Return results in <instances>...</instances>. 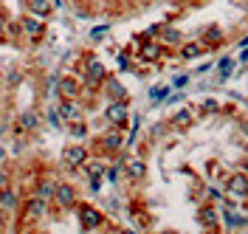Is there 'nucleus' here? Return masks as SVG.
Listing matches in <instances>:
<instances>
[{
  "label": "nucleus",
  "instance_id": "f257e3e1",
  "mask_svg": "<svg viewBox=\"0 0 248 234\" xmlns=\"http://www.w3.org/2000/svg\"><path fill=\"white\" fill-rule=\"evenodd\" d=\"M124 130H119V127H105V133L99 136V139H93L91 144V150H93V156H102V158H116L122 150H127L124 147Z\"/></svg>",
  "mask_w": 248,
  "mask_h": 234
},
{
  "label": "nucleus",
  "instance_id": "f03ea898",
  "mask_svg": "<svg viewBox=\"0 0 248 234\" xmlns=\"http://www.w3.org/2000/svg\"><path fill=\"white\" fill-rule=\"evenodd\" d=\"M91 156H93V150L88 147V141H71L68 147H62L60 164L68 172H79L82 170V164H85Z\"/></svg>",
  "mask_w": 248,
  "mask_h": 234
},
{
  "label": "nucleus",
  "instance_id": "7ed1b4c3",
  "mask_svg": "<svg viewBox=\"0 0 248 234\" xmlns=\"http://www.w3.org/2000/svg\"><path fill=\"white\" fill-rule=\"evenodd\" d=\"M77 218H79V229L82 232H99V229H105L108 226V215L99 209V206H93V203H77Z\"/></svg>",
  "mask_w": 248,
  "mask_h": 234
},
{
  "label": "nucleus",
  "instance_id": "20e7f679",
  "mask_svg": "<svg viewBox=\"0 0 248 234\" xmlns=\"http://www.w3.org/2000/svg\"><path fill=\"white\" fill-rule=\"evenodd\" d=\"M102 116H105V125L108 127H119V130H127L130 125V99H113L105 105L102 110Z\"/></svg>",
  "mask_w": 248,
  "mask_h": 234
},
{
  "label": "nucleus",
  "instance_id": "39448f33",
  "mask_svg": "<svg viewBox=\"0 0 248 234\" xmlns=\"http://www.w3.org/2000/svg\"><path fill=\"white\" fill-rule=\"evenodd\" d=\"M54 206L60 212H74L79 203V189L71 184V181H57V189H54Z\"/></svg>",
  "mask_w": 248,
  "mask_h": 234
},
{
  "label": "nucleus",
  "instance_id": "423d86ee",
  "mask_svg": "<svg viewBox=\"0 0 248 234\" xmlns=\"http://www.w3.org/2000/svg\"><path fill=\"white\" fill-rule=\"evenodd\" d=\"M48 206H51L48 201L29 195V198H26V203H23V215H20V223H23V226H37L40 220H46Z\"/></svg>",
  "mask_w": 248,
  "mask_h": 234
},
{
  "label": "nucleus",
  "instance_id": "0eeeda50",
  "mask_svg": "<svg viewBox=\"0 0 248 234\" xmlns=\"http://www.w3.org/2000/svg\"><path fill=\"white\" fill-rule=\"evenodd\" d=\"M170 54V48L161 46V40H144L139 48V54H136V62L141 65H155V68H161V60Z\"/></svg>",
  "mask_w": 248,
  "mask_h": 234
},
{
  "label": "nucleus",
  "instance_id": "6e6552de",
  "mask_svg": "<svg viewBox=\"0 0 248 234\" xmlns=\"http://www.w3.org/2000/svg\"><path fill=\"white\" fill-rule=\"evenodd\" d=\"M223 192L234 198V201H246L248 198V172L243 170H234L223 178Z\"/></svg>",
  "mask_w": 248,
  "mask_h": 234
},
{
  "label": "nucleus",
  "instance_id": "1a4fd4ad",
  "mask_svg": "<svg viewBox=\"0 0 248 234\" xmlns=\"http://www.w3.org/2000/svg\"><path fill=\"white\" fill-rule=\"evenodd\" d=\"M57 99H82V77L79 74H62L57 79Z\"/></svg>",
  "mask_w": 248,
  "mask_h": 234
},
{
  "label": "nucleus",
  "instance_id": "9d476101",
  "mask_svg": "<svg viewBox=\"0 0 248 234\" xmlns=\"http://www.w3.org/2000/svg\"><path fill=\"white\" fill-rule=\"evenodd\" d=\"M20 29H23V37L31 40V46H40V43H43V37H46V20L31 17V15H23V17H20Z\"/></svg>",
  "mask_w": 248,
  "mask_h": 234
},
{
  "label": "nucleus",
  "instance_id": "9b49d317",
  "mask_svg": "<svg viewBox=\"0 0 248 234\" xmlns=\"http://www.w3.org/2000/svg\"><path fill=\"white\" fill-rule=\"evenodd\" d=\"M147 175H150V167H147L144 158L141 156H127V161H124V178H127L130 184H144Z\"/></svg>",
  "mask_w": 248,
  "mask_h": 234
},
{
  "label": "nucleus",
  "instance_id": "f8f14e48",
  "mask_svg": "<svg viewBox=\"0 0 248 234\" xmlns=\"http://www.w3.org/2000/svg\"><path fill=\"white\" fill-rule=\"evenodd\" d=\"M195 122H198V113H195V108H192V105L178 108L170 116V127L175 130V133H186V130H192V127H195Z\"/></svg>",
  "mask_w": 248,
  "mask_h": 234
},
{
  "label": "nucleus",
  "instance_id": "ddd939ff",
  "mask_svg": "<svg viewBox=\"0 0 248 234\" xmlns=\"http://www.w3.org/2000/svg\"><path fill=\"white\" fill-rule=\"evenodd\" d=\"M178 51V60L181 62H198L201 57H206L209 51H206V46L201 43V37H195V40H184L181 46L175 48Z\"/></svg>",
  "mask_w": 248,
  "mask_h": 234
},
{
  "label": "nucleus",
  "instance_id": "4468645a",
  "mask_svg": "<svg viewBox=\"0 0 248 234\" xmlns=\"http://www.w3.org/2000/svg\"><path fill=\"white\" fill-rule=\"evenodd\" d=\"M195 220H198L201 229H217L220 226V209H217V203L203 201L198 206V212H195Z\"/></svg>",
  "mask_w": 248,
  "mask_h": 234
},
{
  "label": "nucleus",
  "instance_id": "2eb2a0df",
  "mask_svg": "<svg viewBox=\"0 0 248 234\" xmlns=\"http://www.w3.org/2000/svg\"><path fill=\"white\" fill-rule=\"evenodd\" d=\"M220 226L229 229V232H240V229L248 226V215L237 212V209L232 206V201H229L226 206H223V212H220Z\"/></svg>",
  "mask_w": 248,
  "mask_h": 234
},
{
  "label": "nucleus",
  "instance_id": "dca6fc26",
  "mask_svg": "<svg viewBox=\"0 0 248 234\" xmlns=\"http://www.w3.org/2000/svg\"><path fill=\"white\" fill-rule=\"evenodd\" d=\"M57 113H60V119L65 125H71L77 119H85V108H82L79 99H57Z\"/></svg>",
  "mask_w": 248,
  "mask_h": 234
},
{
  "label": "nucleus",
  "instance_id": "f3484780",
  "mask_svg": "<svg viewBox=\"0 0 248 234\" xmlns=\"http://www.w3.org/2000/svg\"><path fill=\"white\" fill-rule=\"evenodd\" d=\"M23 12L31 17H40V20H51L54 17V0H23Z\"/></svg>",
  "mask_w": 248,
  "mask_h": 234
},
{
  "label": "nucleus",
  "instance_id": "a211bd4d",
  "mask_svg": "<svg viewBox=\"0 0 248 234\" xmlns=\"http://www.w3.org/2000/svg\"><path fill=\"white\" fill-rule=\"evenodd\" d=\"M201 43L206 46V51H217V48L226 46V31H223L217 23H209L201 31Z\"/></svg>",
  "mask_w": 248,
  "mask_h": 234
},
{
  "label": "nucleus",
  "instance_id": "6ab92c4d",
  "mask_svg": "<svg viewBox=\"0 0 248 234\" xmlns=\"http://www.w3.org/2000/svg\"><path fill=\"white\" fill-rule=\"evenodd\" d=\"M105 170H108V158L102 156H91L85 164H82V175H85V181H96V178H102L105 181Z\"/></svg>",
  "mask_w": 248,
  "mask_h": 234
},
{
  "label": "nucleus",
  "instance_id": "aec40b11",
  "mask_svg": "<svg viewBox=\"0 0 248 234\" xmlns=\"http://www.w3.org/2000/svg\"><path fill=\"white\" fill-rule=\"evenodd\" d=\"M158 40H161V46L175 51V48L184 43V31L178 29V26H172V23H161V34H158Z\"/></svg>",
  "mask_w": 248,
  "mask_h": 234
},
{
  "label": "nucleus",
  "instance_id": "412c9836",
  "mask_svg": "<svg viewBox=\"0 0 248 234\" xmlns=\"http://www.w3.org/2000/svg\"><path fill=\"white\" fill-rule=\"evenodd\" d=\"M20 206H23V198H20V192H17L15 187H6L3 192H0V212H3L6 218L15 215Z\"/></svg>",
  "mask_w": 248,
  "mask_h": 234
},
{
  "label": "nucleus",
  "instance_id": "4be33fe9",
  "mask_svg": "<svg viewBox=\"0 0 248 234\" xmlns=\"http://www.w3.org/2000/svg\"><path fill=\"white\" fill-rule=\"evenodd\" d=\"M102 91H105V96H108V102H113V99H130V91L124 88V82L119 77H113V74H108Z\"/></svg>",
  "mask_w": 248,
  "mask_h": 234
},
{
  "label": "nucleus",
  "instance_id": "5701e85b",
  "mask_svg": "<svg viewBox=\"0 0 248 234\" xmlns=\"http://www.w3.org/2000/svg\"><path fill=\"white\" fill-rule=\"evenodd\" d=\"M54 189H57V181H54V178H48V175H43V178H37V181L31 184V195L51 203V201H54Z\"/></svg>",
  "mask_w": 248,
  "mask_h": 234
},
{
  "label": "nucleus",
  "instance_id": "b1692460",
  "mask_svg": "<svg viewBox=\"0 0 248 234\" xmlns=\"http://www.w3.org/2000/svg\"><path fill=\"white\" fill-rule=\"evenodd\" d=\"M17 122L26 127V133L31 136V133H37L40 125H43V113H40L37 108H26V110H20V113H17Z\"/></svg>",
  "mask_w": 248,
  "mask_h": 234
},
{
  "label": "nucleus",
  "instance_id": "393cba45",
  "mask_svg": "<svg viewBox=\"0 0 248 234\" xmlns=\"http://www.w3.org/2000/svg\"><path fill=\"white\" fill-rule=\"evenodd\" d=\"M192 108L198 113V119H209V116H220V113H223V102L215 99V96H206V99H201V102L192 105Z\"/></svg>",
  "mask_w": 248,
  "mask_h": 234
},
{
  "label": "nucleus",
  "instance_id": "a878e982",
  "mask_svg": "<svg viewBox=\"0 0 248 234\" xmlns=\"http://www.w3.org/2000/svg\"><path fill=\"white\" fill-rule=\"evenodd\" d=\"M217 85H223V82H229V79L234 77V71H237V57H220L217 60Z\"/></svg>",
  "mask_w": 248,
  "mask_h": 234
},
{
  "label": "nucleus",
  "instance_id": "bb28decb",
  "mask_svg": "<svg viewBox=\"0 0 248 234\" xmlns=\"http://www.w3.org/2000/svg\"><path fill=\"white\" fill-rule=\"evenodd\" d=\"M65 130H68L71 141H88V139H91V127H88V122H85V119H77V122L65 125Z\"/></svg>",
  "mask_w": 248,
  "mask_h": 234
},
{
  "label": "nucleus",
  "instance_id": "cd10ccee",
  "mask_svg": "<svg viewBox=\"0 0 248 234\" xmlns=\"http://www.w3.org/2000/svg\"><path fill=\"white\" fill-rule=\"evenodd\" d=\"M170 94H172V85H153V88H150V105H153V108L164 105V102L170 99Z\"/></svg>",
  "mask_w": 248,
  "mask_h": 234
},
{
  "label": "nucleus",
  "instance_id": "c85d7f7f",
  "mask_svg": "<svg viewBox=\"0 0 248 234\" xmlns=\"http://www.w3.org/2000/svg\"><path fill=\"white\" fill-rule=\"evenodd\" d=\"M0 82H3V88H6V91H17V88L23 85V71H20V68H12V71L0 79Z\"/></svg>",
  "mask_w": 248,
  "mask_h": 234
},
{
  "label": "nucleus",
  "instance_id": "c756f323",
  "mask_svg": "<svg viewBox=\"0 0 248 234\" xmlns=\"http://www.w3.org/2000/svg\"><path fill=\"white\" fill-rule=\"evenodd\" d=\"M110 34V23H99V26H93L91 31H88V40H91L93 46H99V43H105Z\"/></svg>",
  "mask_w": 248,
  "mask_h": 234
},
{
  "label": "nucleus",
  "instance_id": "7c9ffc66",
  "mask_svg": "<svg viewBox=\"0 0 248 234\" xmlns=\"http://www.w3.org/2000/svg\"><path fill=\"white\" fill-rule=\"evenodd\" d=\"M206 201L217 203V206H226V203L232 201V198H229L226 192H220V189H217V187H209V189H206Z\"/></svg>",
  "mask_w": 248,
  "mask_h": 234
},
{
  "label": "nucleus",
  "instance_id": "2f4dec72",
  "mask_svg": "<svg viewBox=\"0 0 248 234\" xmlns=\"http://www.w3.org/2000/svg\"><path fill=\"white\" fill-rule=\"evenodd\" d=\"M46 122L54 127V130H62V127H65V122H62L60 113H57V105H48L46 108Z\"/></svg>",
  "mask_w": 248,
  "mask_h": 234
},
{
  "label": "nucleus",
  "instance_id": "473e14b6",
  "mask_svg": "<svg viewBox=\"0 0 248 234\" xmlns=\"http://www.w3.org/2000/svg\"><path fill=\"white\" fill-rule=\"evenodd\" d=\"M23 37V29H20V20H9V26H6V40L9 43H15Z\"/></svg>",
  "mask_w": 248,
  "mask_h": 234
},
{
  "label": "nucleus",
  "instance_id": "72a5a7b5",
  "mask_svg": "<svg viewBox=\"0 0 248 234\" xmlns=\"http://www.w3.org/2000/svg\"><path fill=\"white\" fill-rule=\"evenodd\" d=\"M189 82H192V74H175L172 77V91H186L189 88Z\"/></svg>",
  "mask_w": 248,
  "mask_h": 234
},
{
  "label": "nucleus",
  "instance_id": "f704fd0d",
  "mask_svg": "<svg viewBox=\"0 0 248 234\" xmlns=\"http://www.w3.org/2000/svg\"><path fill=\"white\" fill-rule=\"evenodd\" d=\"M12 181H15L12 167H9V164H0V192H3L6 187H12Z\"/></svg>",
  "mask_w": 248,
  "mask_h": 234
},
{
  "label": "nucleus",
  "instance_id": "c9c22d12",
  "mask_svg": "<svg viewBox=\"0 0 248 234\" xmlns=\"http://www.w3.org/2000/svg\"><path fill=\"white\" fill-rule=\"evenodd\" d=\"M9 20H12V17L0 9V43H6V26H9Z\"/></svg>",
  "mask_w": 248,
  "mask_h": 234
},
{
  "label": "nucleus",
  "instance_id": "e433bc0d",
  "mask_svg": "<svg viewBox=\"0 0 248 234\" xmlns=\"http://www.w3.org/2000/svg\"><path fill=\"white\" fill-rule=\"evenodd\" d=\"M237 65H248V46L240 48V54H237Z\"/></svg>",
  "mask_w": 248,
  "mask_h": 234
},
{
  "label": "nucleus",
  "instance_id": "4c0bfd02",
  "mask_svg": "<svg viewBox=\"0 0 248 234\" xmlns=\"http://www.w3.org/2000/svg\"><path fill=\"white\" fill-rule=\"evenodd\" d=\"M212 68H215V62H201L198 68H195V74H209Z\"/></svg>",
  "mask_w": 248,
  "mask_h": 234
},
{
  "label": "nucleus",
  "instance_id": "58836bf2",
  "mask_svg": "<svg viewBox=\"0 0 248 234\" xmlns=\"http://www.w3.org/2000/svg\"><path fill=\"white\" fill-rule=\"evenodd\" d=\"M88 189H91V192H99V189H102V178H96V181H88Z\"/></svg>",
  "mask_w": 248,
  "mask_h": 234
},
{
  "label": "nucleus",
  "instance_id": "ea45409f",
  "mask_svg": "<svg viewBox=\"0 0 248 234\" xmlns=\"http://www.w3.org/2000/svg\"><path fill=\"white\" fill-rule=\"evenodd\" d=\"M220 229H223V226H217V229H203V234H220Z\"/></svg>",
  "mask_w": 248,
  "mask_h": 234
},
{
  "label": "nucleus",
  "instance_id": "a19ab883",
  "mask_svg": "<svg viewBox=\"0 0 248 234\" xmlns=\"http://www.w3.org/2000/svg\"><path fill=\"white\" fill-rule=\"evenodd\" d=\"M240 170H243V172H248V156L243 158V161H240Z\"/></svg>",
  "mask_w": 248,
  "mask_h": 234
},
{
  "label": "nucleus",
  "instance_id": "79ce46f5",
  "mask_svg": "<svg viewBox=\"0 0 248 234\" xmlns=\"http://www.w3.org/2000/svg\"><path fill=\"white\" fill-rule=\"evenodd\" d=\"M6 158H9V156H6V150L0 147V164H6Z\"/></svg>",
  "mask_w": 248,
  "mask_h": 234
},
{
  "label": "nucleus",
  "instance_id": "37998d69",
  "mask_svg": "<svg viewBox=\"0 0 248 234\" xmlns=\"http://www.w3.org/2000/svg\"><path fill=\"white\" fill-rule=\"evenodd\" d=\"M248 46V37H243V40H240V48H246Z\"/></svg>",
  "mask_w": 248,
  "mask_h": 234
},
{
  "label": "nucleus",
  "instance_id": "c03bdc74",
  "mask_svg": "<svg viewBox=\"0 0 248 234\" xmlns=\"http://www.w3.org/2000/svg\"><path fill=\"white\" fill-rule=\"evenodd\" d=\"M158 234H178V232H172V229H164V232H158Z\"/></svg>",
  "mask_w": 248,
  "mask_h": 234
},
{
  "label": "nucleus",
  "instance_id": "a18cd8bd",
  "mask_svg": "<svg viewBox=\"0 0 248 234\" xmlns=\"http://www.w3.org/2000/svg\"><path fill=\"white\" fill-rule=\"evenodd\" d=\"M186 3H192V6H198V3H203V0H186Z\"/></svg>",
  "mask_w": 248,
  "mask_h": 234
},
{
  "label": "nucleus",
  "instance_id": "49530a36",
  "mask_svg": "<svg viewBox=\"0 0 248 234\" xmlns=\"http://www.w3.org/2000/svg\"><path fill=\"white\" fill-rule=\"evenodd\" d=\"M0 119H3V102H0Z\"/></svg>",
  "mask_w": 248,
  "mask_h": 234
},
{
  "label": "nucleus",
  "instance_id": "de8ad7c7",
  "mask_svg": "<svg viewBox=\"0 0 248 234\" xmlns=\"http://www.w3.org/2000/svg\"><path fill=\"white\" fill-rule=\"evenodd\" d=\"M0 88H3V82H0Z\"/></svg>",
  "mask_w": 248,
  "mask_h": 234
},
{
  "label": "nucleus",
  "instance_id": "09e8293b",
  "mask_svg": "<svg viewBox=\"0 0 248 234\" xmlns=\"http://www.w3.org/2000/svg\"><path fill=\"white\" fill-rule=\"evenodd\" d=\"M246 203H248V198H246Z\"/></svg>",
  "mask_w": 248,
  "mask_h": 234
}]
</instances>
